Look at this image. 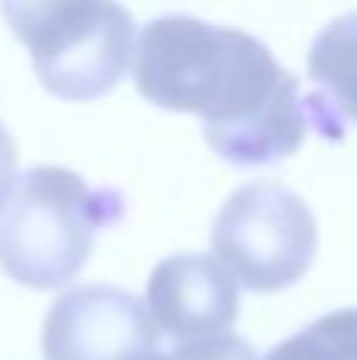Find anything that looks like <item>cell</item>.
Returning a JSON list of instances; mask_svg holds the SVG:
<instances>
[{"label": "cell", "mask_w": 357, "mask_h": 360, "mask_svg": "<svg viewBox=\"0 0 357 360\" xmlns=\"http://www.w3.org/2000/svg\"><path fill=\"white\" fill-rule=\"evenodd\" d=\"M133 82L152 105L200 114L212 152L238 168L291 158L310 133L297 76L231 25L196 16L145 22Z\"/></svg>", "instance_id": "6da1fadb"}, {"label": "cell", "mask_w": 357, "mask_h": 360, "mask_svg": "<svg viewBox=\"0 0 357 360\" xmlns=\"http://www.w3.org/2000/svg\"><path fill=\"white\" fill-rule=\"evenodd\" d=\"M120 215L117 190H95L60 165L29 168L0 209V269L35 291L63 288L89 262L95 234Z\"/></svg>", "instance_id": "7a4b0ae2"}, {"label": "cell", "mask_w": 357, "mask_h": 360, "mask_svg": "<svg viewBox=\"0 0 357 360\" xmlns=\"http://www.w3.org/2000/svg\"><path fill=\"white\" fill-rule=\"evenodd\" d=\"M16 38L29 48L35 76L51 95L92 101L108 95L130 70L133 16L108 0L4 4Z\"/></svg>", "instance_id": "3957f363"}, {"label": "cell", "mask_w": 357, "mask_h": 360, "mask_svg": "<svg viewBox=\"0 0 357 360\" xmlns=\"http://www.w3.org/2000/svg\"><path fill=\"white\" fill-rule=\"evenodd\" d=\"M310 205L275 180L244 184L225 199L212 224V253L240 288L272 294L307 275L316 256Z\"/></svg>", "instance_id": "277c9868"}, {"label": "cell", "mask_w": 357, "mask_h": 360, "mask_svg": "<svg viewBox=\"0 0 357 360\" xmlns=\"http://www.w3.org/2000/svg\"><path fill=\"white\" fill-rule=\"evenodd\" d=\"M145 300L114 285H79L51 304L41 329L44 360H136L158 351Z\"/></svg>", "instance_id": "5b68a950"}, {"label": "cell", "mask_w": 357, "mask_h": 360, "mask_svg": "<svg viewBox=\"0 0 357 360\" xmlns=\"http://www.w3.org/2000/svg\"><path fill=\"white\" fill-rule=\"evenodd\" d=\"M145 310L158 335L177 345L231 335L238 323V281L215 256L174 253L149 275Z\"/></svg>", "instance_id": "8992f818"}, {"label": "cell", "mask_w": 357, "mask_h": 360, "mask_svg": "<svg viewBox=\"0 0 357 360\" xmlns=\"http://www.w3.org/2000/svg\"><path fill=\"white\" fill-rule=\"evenodd\" d=\"M313 95L304 98L310 127L323 136H342V124H357V10L332 19L313 38L307 54Z\"/></svg>", "instance_id": "52a82bcc"}, {"label": "cell", "mask_w": 357, "mask_h": 360, "mask_svg": "<svg viewBox=\"0 0 357 360\" xmlns=\"http://www.w3.org/2000/svg\"><path fill=\"white\" fill-rule=\"evenodd\" d=\"M263 360H357V310H335L278 342Z\"/></svg>", "instance_id": "ba28073f"}, {"label": "cell", "mask_w": 357, "mask_h": 360, "mask_svg": "<svg viewBox=\"0 0 357 360\" xmlns=\"http://www.w3.org/2000/svg\"><path fill=\"white\" fill-rule=\"evenodd\" d=\"M136 360H257L253 348L238 335L202 338V342L174 345L171 351H152Z\"/></svg>", "instance_id": "9c48e42d"}, {"label": "cell", "mask_w": 357, "mask_h": 360, "mask_svg": "<svg viewBox=\"0 0 357 360\" xmlns=\"http://www.w3.org/2000/svg\"><path fill=\"white\" fill-rule=\"evenodd\" d=\"M16 162H19L16 143H13L10 130H6L4 120H0V209H4L13 184H16Z\"/></svg>", "instance_id": "30bf717a"}]
</instances>
